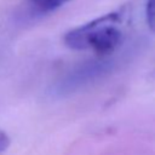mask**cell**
Wrapping results in <instances>:
<instances>
[{"mask_svg":"<svg viewBox=\"0 0 155 155\" xmlns=\"http://www.w3.org/2000/svg\"><path fill=\"white\" fill-rule=\"evenodd\" d=\"M10 145V138L7 136V133L2 130H0V154L4 153Z\"/></svg>","mask_w":155,"mask_h":155,"instance_id":"5","label":"cell"},{"mask_svg":"<svg viewBox=\"0 0 155 155\" xmlns=\"http://www.w3.org/2000/svg\"><path fill=\"white\" fill-rule=\"evenodd\" d=\"M127 16L128 7L122 6L67 31L63 41L71 50H90L98 57H107L121 45Z\"/></svg>","mask_w":155,"mask_h":155,"instance_id":"1","label":"cell"},{"mask_svg":"<svg viewBox=\"0 0 155 155\" xmlns=\"http://www.w3.org/2000/svg\"><path fill=\"white\" fill-rule=\"evenodd\" d=\"M147 23L153 33H155V0H149L147 4Z\"/></svg>","mask_w":155,"mask_h":155,"instance_id":"4","label":"cell"},{"mask_svg":"<svg viewBox=\"0 0 155 155\" xmlns=\"http://www.w3.org/2000/svg\"><path fill=\"white\" fill-rule=\"evenodd\" d=\"M70 0H29L30 5L41 13L52 12Z\"/></svg>","mask_w":155,"mask_h":155,"instance_id":"3","label":"cell"},{"mask_svg":"<svg viewBox=\"0 0 155 155\" xmlns=\"http://www.w3.org/2000/svg\"><path fill=\"white\" fill-rule=\"evenodd\" d=\"M107 57H99V59L85 63L70 73H68L56 86L57 94L67 96L76 91L84 90L93 85L99 79L107 76L114 68V64Z\"/></svg>","mask_w":155,"mask_h":155,"instance_id":"2","label":"cell"}]
</instances>
